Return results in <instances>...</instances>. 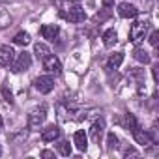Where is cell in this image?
Returning <instances> with one entry per match:
<instances>
[{
    "label": "cell",
    "mask_w": 159,
    "mask_h": 159,
    "mask_svg": "<svg viewBox=\"0 0 159 159\" xmlns=\"http://www.w3.org/2000/svg\"><path fill=\"white\" fill-rule=\"evenodd\" d=\"M146 32H148V23L146 21H135L129 28V41L139 45L146 38Z\"/></svg>",
    "instance_id": "cell-1"
},
{
    "label": "cell",
    "mask_w": 159,
    "mask_h": 159,
    "mask_svg": "<svg viewBox=\"0 0 159 159\" xmlns=\"http://www.w3.org/2000/svg\"><path fill=\"white\" fill-rule=\"evenodd\" d=\"M45 118H47V105H41V107L34 109V111L28 114V127L38 129V127L45 122Z\"/></svg>",
    "instance_id": "cell-2"
},
{
    "label": "cell",
    "mask_w": 159,
    "mask_h": 159,
    "mask_svg": "<svg viewBox=\"0 0 159 159\" xmlns=\"http://www.w3.org/2000/svg\"><path fill=\"white\" fill-rule=\"evenodd\" d=\"M41 64H43V69L49 71L51 75H60V73H62V64H60V60H58L54 54H47V56L41 60Z\"/></svg>",
    "instance_id": "cell-3"
},
{
    "label": "cell",
    "mask_w": 159,
    "mask_h": 159,
    "mask_svg": "<svg viewBox=\"0 0 159 159\" xmlns=\"http://www.w3.org/2000/svg\"><path fill=\"white\" fill-rule=\"evenodd\" d=\"M34 86H36L41 94H49V92H52V88H54V79H52L51 75H41V77H38L36 81H34Z\"/></svg>",
    "instance_id": "cell-4"
},
{
    "label": "cell",
    "mask_w": 159,
    "mask_h": 159,
    "mask_svg": "<svg viewBox=\"0 0 159 159\" xmlns=\"http://www.w3.org/2000/svg\"><path fill=\"white\" fill-rule=\"evenodd\" d=\"M64 17L69 21V23H83L84 19H86V11H84V8H81V6H71L66 13H64Z\"/></svg>",
    "instance_id": "cell-5"
},
{
    "label": "cell",
    "mask_w": 159,
    "mask_h": 159,
    "mask_svg": "<svg viewBox=\"0 0 159 159\" xmlns=\"http://www.w3.org/2000/svg\"><path fill=\"white\" fill-rule=\"evenodd\" d=\"M30 64H32V56H30L28 52H21V54L17 56V60L11 62V71H13V73H21V71L28 69Z\"/></svg>",
    "instance_id": "cell-6"
},
{
    "label": "cell",
    "mask_w": 159,
    "mask_h": 159,
    "mask_svg": "<svg viewBox=\"0 0 159 159\" xmlns=\"http://www.w3.org/2000/svg\"><path fill=\"white\" fill-rule=\"evenodd\" d=\"M133 137H135V140L139 142V144H142V146H148V144H152L153 142V131H144V129H140V127H135L133 129Z\"/></svg>",
    "instance_id": "cell-7"
},
{
    "label": "cell",
    "mask_w": 159,
    "mask_h": 159,
    "mask_svg": "<svg viewBox=\"0 0 159 159\" xmlns=\"http://www.w3.org/2000/svg\"><path fill=\"white\" fill-rule=\"evenodd\" d=\"M118 15L122 19H135L139 15V10H137V6H133L129 2H122L118 6Z\"/></svg>",
    "instance_id": "cell-8"
},
{
    "label": "cell",
    "mask_w": 159,
    "mask_h": 159,
    "mask_svg": "<svg viewBox=\"0 0 159 159\" xmlns=\"http://www.w3.org/2000/svg\"><path fill=\"white\" fill-rule=\"evenodd\" d=\"M15 58V52L10 45H2L0 47V67H6V66H11Z\"/></svg>",
    "instance_id": "cell-9"
},
{
    "label": "cell",
    "mask_w": 159,
    "mask_h": 159,
    "mask_svg": "<svg viewBox=\"0 0 159 159\" xmlns=\"http://www.w3.org/2000/svg\"><path fill=\"white\" fill-rule=\"evenodd\" d=\"M58 137H60V129H58V125H54V124H51V125H47L45 129H41V140H43V142H54Z\"/></svg>",
    "instance_id": "cell-10"
},
{
    "label": "cell",
    "mask_w": 159,
    "mask_h": 159,
    "mask_svg": "<svg viewBox=\"0 0 159 159\" xmlns=\"http://www.w3.org/2000/svg\"><path fill=\"white\" fill-rule=\"evenodd\" d=\"M73 142H75V146H77L79 152H86V148H88V137H86V133H84L83 129L75 131V135H73Z\"/></svg>",
    "instance_id": "cell-11"
},
{
    "label": "cell",
    "mask_w": 159,
    "mask_h": 159,
    "mask_svg": "<svg viewBox=\"0 0 159 159\" xmlns=\"http://www.w3.org/2000/svg\"><path fill=\"white\" fill-rule=\"evenodd\" d=\"M39 32H41V36H43L45 39L54 41V39L58 38V34H60V28H58L56 25H43V26L39 28Z\"/></svg>",
    "instance_id": "cell-12"
},
{
    "label": "cell",
    "mask_w": 159,
    "mask_h": 159,
    "mask_svg": "<svg viewBox=\"0 0 159 159\" xmlns=\"http://www.w3.org/2000/svg\"><path fill=\"white\" fill-rule=\"evenodd\" d=\"M103 129H105V120H103V118L96 120V122L92 124V127H90V137H92L96 142H99V137L103 135Z\"/></svg>",
    "instance_id": "cell-13"
},
{
    "label": "cell",
    "mask_w": 159,
    "mask_h": 159,
    "mask_svg": "<svg viewBox=\"0 0 159 159\" xmlns=\"http://www.w3.org/2000/svg\"><path fill=\"white\" fill-rule=\"evenodd\" d=\"M116 41H118V34L114 28H109L107 32H103V45L105 47H112Z\"/></svg>",
    "instance_id": "cell-14"
},
{
    "label": "cell",
    "mask_w": 159,
    "mask_h": 159,
    "mask_svg": "<svg viewBox=\"0 0 159 159\" xmlns=\"http://www.w3.org/2000/svg\"><path fill=\"white\" fill-rule=\"evenodd\" d=\"M34 54H36L39 60H43L47 54H51V51H49L47 45H43V43H36V45H34Z\"/></svg>",
    "instance_id": "cell-15"
},
{
    "label": "cell",
    "mask_w": 159,
    "mask_h": 159,
    "mask_svg": "<svg viewBox=\"0 0 159 159\" xmlns=\"http://www.w3.org/2000/svg\"><path fill=\"white\" fill-rule=\"evenodd\" d=\"M122 62H124V52H114V54H111L109 56V67H120L122 66Z\"/></svg>",
    "instance_id": "cell-16"
},
{
    "label": "cell",
    "mask_w": 159,
    "mask_h": 159,
    "mask_svg": "<svg viewBox=\"0 0 159 159\" xmlns=\"http://www.w3.org/2000/svg\"><path fill=\"white\" fill-rule=\"evenodd\" d=\"M112 17V11L109 10V8H105V10H101V11H98L96 15H94V23H103V21H107V19H111Z\"/></svg>",
    "instance_id": "cell-17"
},
{
    "label": "cell",
    "mask_w": 159,
    "mask_h": 159,
    "mask_svg": "<svg viewBox=\"0 0 159 159\" xmlns=\"http://www.w3.org/2000/svg\"><path fill=\"white\" fill-rule=\"evenodd\" d=\"M133 56H135V60L140 62V64H148V62H150V54H148L144 49H135Z\"/></svg>",
    "instance_id": "cell-18"
},
{
    "label": "cell",
    "mask_w": 159,
    "mask_h": 159,
    "mask_svg": "<svg viewBox=\"0 0 159 159\" xmlns=\"http://www.w3.org/2000/svg\"><path fill=\"white\" fill-rule=\"evenodd\" d=\"M13 43H15V45H23V47H25V45H28V43H30V36H28L26 32H19V34L13 38Z\"/></svg>",
    "instance_id": "cell-19"
},
{
    "label": "cell",
    "mask_w": 159,
    "mask_h": 159,
    "mask_svg": "<svg viewBox=\"0 0 159 159\" xmlns=\"http://www.w3.org/2000/svg\"><path fill=\"white\" fill-rule=\"evenodd\" d=\"M124 125H125L127 129H131V131H133L135 127H139V124H137V118H135L133 114H129V112L124 116Z\"/></svg>",
    "instance_id": "cell-20"
},
{
    "label": "cell",
    "mask_w": 159,
    "mask_h": 159,
    "mask_svg": "<svg viewBox=\"0 0 159 159\" xmlns=\"http://www.w3.org/2000/svg\"><path fill=\"white\" fill-rule=\"evenodd\" d=\"M107 148L109 150H116L118 148V137L114 133H109V137H107Z\"/></svg>",
    "instance_id": "cell-21"
},
{
    "label": "cell",
    "mask_w": 159,
    "mask_h": 159,
    "mask_svg": "<svg viewBox=\"0 0 159 159\" xmlns=\"http://www.w3.org/2000/svg\"><path fill=\"white\" fill-rule=\"evenodd\" d=\"M58 152L62 153V155H71V146H69V142H66V140H62L60 144H58Z\"/></svg>",
    "instance_id": "cell-22"
},
{
    "label": "cell",
    "mask_w": 159,
    "mask_h": 159,
    "mask_svg": "<svg viewBox=\"0 0 159 159\" xmlns=\"http://www.w3.org/2000/svg\"><path fill=\"white\" fill-rule=\"evenodd\" d=\"M2 96H4V99H6V101H8L10 105L13 103V94H11V90L8 88V84H6V83L2 84Z\"/></svg>",
    "instance_id": "cell-23"
},
{
    "label": "cell",
    "mask_w": 159,
    "mask_h": 159,
    "mask_svg": "<svg viewBox=\"0 0 159 159\" xmlns=\"http://www.w3.org/2000/svg\"><path fill=\"white\" fill-rule=\"evenodd\" d=\"M157 39H159V32L153 30L152 36H150V45H152V47H157Z\"/></svg>",
    "instance_id": "cell-24"
},
{
    "label": "cell",
    "mask_w": 159,
    "mask_h": 159,
    "mask_svg": "<svg viewBox=\"0 0 159 159\" xmlns=\"http://www.w3.org/2000/svg\"><path fill=\"white\" fill-rule=\"evenodd\" d=\"M152 73H153V81H155V83H159V66H153Z\"/></svg>",
    "instance_id": "cell-25"
},
{
    "label": "cell",
    "mask_w": 159,
    "mask_h": 159,
    "mask_svg": "<svg viewBox=\"0 0 159 159\" xmlns=\"http://www.w3.org/2000/svg\"><path fill=\"white\" fill-rule=\"evenodd\" d=\"M41 157L51 159V157H54V153H52V152H49V150H43V152H41Z\"/></svg>",
    "instance_id": "cell-26"
},
{
    "label": "cell",
    "mask_w": 159,
    "mask_h": 159,
    "mask_svg": "<svg viewBox=\"0 0 159 159\" xmlns=\"http://www.w3.org/2000/svg\"><path fill=\"white\" fill-rule=\"evenodd\" d=\"M112 4H114V0H103V6L105 8H111Z\"/></svg>",
    "instance_id": "cell-27"
},
{
    "label": "cell",
    "mask_w": 159,
    "mask_h": 159,
    "mask_svg": "<svg viewBox=\"0 0 159 159\" xmlns=\"http://www.w3.org/2000/svg\"><path fill=\"white\" fill-rule=\"evenodd\" d=\"M129 155H137V152H135V150H127V152H125V157H129Z\"/></svg>",
    "instance_id": "cell-28"
},
{
    "label": "cell",
    "mask_w": 159,
    "mask_h": 159,
    "mask_svg": "<svg viewBox=\"0 0 159 159\" xmlns=\"http://www.w3.org/2000/svg\"><path fill=\"white\" fill-rule=\"evenodd\" d=\"M2 127H4V120H2V116H0V131H2Z\"/></svg>",
    "instance_id": "cell-29"
},
{
    "label": "cell",
    "mask_w": 159,
    "mask_h": 159,
    "mask_svg": "<svg viewBox=\"0 0 159 159\" xmlns=\"http://www.w3.org/2000/svg\"><path fill=\"white\" fill-rule=\"evenodd\" d=\"M0 155H2V146H0Z\"/></svg>",
    "instance_id": "cell-30"
},
{
    "label": "cell",
    "mask_w": 159,
    "mask_h": 159,
    "mask_svg": "<svg viewBox=\"0 0 159 159\" xmlns=\"http://www.w3.org/2000/svg\"><path fill=\"white\" fill-rule=\"evenodd\" d=\"M2 2H10V0H2Z\"/></svg>",
    "instance_id": "cell-31"
}]
</instances>
